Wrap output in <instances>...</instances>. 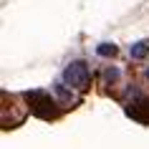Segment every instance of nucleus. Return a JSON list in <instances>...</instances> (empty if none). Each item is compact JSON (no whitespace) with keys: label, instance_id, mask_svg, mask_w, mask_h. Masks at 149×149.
<instances>
[{"label":"nucleus","instance_id":"nucleus-1","mask_svg":"<svg viewBox=\"0 0 149 149\" xmlns=\"http://www.w3.org/2000/svg\"><path fill=\"white\" fill-rule=\"evenodd\" d=\"M25 101H28L31 111L40 119H56V114H58L53 96L46 94V91H25Z\"/></svg>","mask_w":149,"mask_h":149},{"label":"nucleus","instance_id":"nucleus-2","mask_svg":"<svg viewBox=\"0 0 149 149\" xmlns=\"http://www.w3.org/2000/svg\"><path fill=\"white\" fill-rule=\"evenodd\" d=\"M63 81L76 91H86L91 86V71H88V66L84 61H71L66 66V71H63Z\"/></svg>","mask_w":149,"mask_h":149},{"label":"nucleus","instance_id":"nucleus-3","mask_svg":"<svg viewBox=\"0 0 149 149\" xmlns=\"http://www.w3.org/2000/svg\"><path fill=\"white\" fill-rule=\"evenodd\" d=\"M126 114L141 124H149V99L147 96H136L129 106H126Z\"/></svg>","mask_w":149,"mask_h":149},{"label":"nucleus","instance_id":"nucleus-4","mask_svg":"<svg viewBox=\"0 0 149 149\" xmlns=\"http://www.w3.org/2000/svg\"><path fill=\"white\" fill-rule=\"evenodd\" d=\"M147 53H149V43H147V40H139V43H134V46L129 48V56H132V58H136V61H139V58H144Z\"/></svg>","mask_w":149,"mask_h":149},{"label":"nucleus","instance_id":"nucleus-5","mask_svg":"<svg viewBox=\"0 0 149 149\" xmlns=\"http://www.w3.org/2000/svg\"><path fill=\"white\" fill-rule=\"evenodd\" d=\"M96 53L99 56H116V46L114 43H101V46L96 48Z\"/></svg>","mask_w":149,"mask_h":149},{"label":"nucleus","instance_id":"nucleus-6","mask_svg":"<svg viewBox=\"0 0 149 149\" xmlns=\"http://www.w3.org/2000/svg\"><path fill=\"white\" fill-rule=\"evenodd\" d=\"M104 79H106V84H116V81H119V71L116 68H106Z\"/></svg>","mask_w":149,"mask_h":149},{"label":"nucleus","instance_id":"nucleus-7","mask_svg":"<svg viewBox=\"0 0 149 149\" xmlns=\"http://www.w3.org/2000/svg\"><path fill=\"white\" fill-rule=\"evenodd\" d=\"M56 94L61 96V99H66V101H71V91H66L63 84H56Z\"/></svg>","mask_w":149,"mask_h":149},{"label":"nucleus","instance_id":"nucleus-8","mask_svg":"<svg viewBox=\"0 0 149 149\" xmlns=\"http://www.w3.org/2000/svg\"><path fill=\"white\" fill-rule=\"evenodd\" d=\"M147 79H149V68H147Z\"/></svg>","mask_w":149,"mask_h":149}]
</instances>
